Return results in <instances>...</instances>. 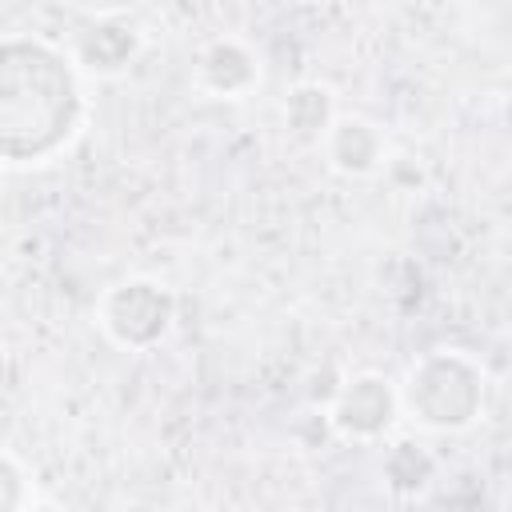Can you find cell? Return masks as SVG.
<instances>
[{"label":"cell","mask_w":512,"mask_h":512,"mask_svg":"<svg viewBox=\"0 0 512 512\" xmlns=\"http://www.w3.org/2000/svg\"><path fill=\"white\" fill-rule=\"evenodd\" d=\"M200 84L220 96H240L256 84V60L240 40H216L200 56Z\"/></svg>","instance_id":"8992f818"},{"label":"cell","mask_w":512,"mask_h":512,"mask_svg":"<svg viewBox=\"0 0 512 512\" xmlns=\"http://www.w3.org/2000/svg\"><path fill=\"white\" fill-rule=\"evenodd\" d=\"M0 480H4V512H24L20 508V464L12 456H4V468H0Z\"/></svg>","instance_id":"9c48e42d"},{"label":"cell","mask_w":512,"mask_h":512,"mask_svg":"<svg viewBox=\"0 0 512 512\" xmlns=\"http://www.w3.org/2000/svg\"><path fill=\"white\" fill-rule=\"evenodd\" d=\"M328 112H332V100H328V92L316 88V84L296 88V92L288 96V104H284V120H288V128H292L300 140H320V136H328Z\"/></svg>","instance_id":"ba28073f"},{"label":"cell","mask_w":512,"mask_h":512,"mask_svg":"<svg viewBox=\"0 0 512 512\" xmlns=\"http://www.w3.org/2000/svg\"><path fill=\"white\" fill-rule=\"evenodd\" d=\"M480 396H484V380L476 364H468L456 352H436L420 360L404 384V404L432 428L468 424L480 408Z\"/></svg>","instance_id":"7a4b0ae2"},{"label":"cell","mask_w":512,"mask_h":512,"mask_svg":"<svg viewBox=\"0 0 512 512\" xmlns=\"http://www.w3.org/2000/svg\"><path fill=\"white\" fill-rule=\"evenodd\" d=\"M100 320L108 328V336L124 348H148L164 336L168 320H172V300L160 284L152 280H128L116 284L104 304H100Z\"/></svg>","instance_id":"3957f363"},{"label":"cell","mask_w":512,"mask_h":512,"mask_svg":"<svg viewBox=\"0 0 512 512\" xmlns=\"http://www.w3.org/2000/svg\"><path fill=\"white\" fill-rule=\"evenodd\" d=\"M80 124V88L68 60L40 40H4L0 148L8 164L52 156Z\"/></svg>","instance_id":"6da1fadb"},{"label":"cell","mask_w":512,"mask_h":512,"mask_svg":"<svg viewBox=\"0 0 512 512\" xmlns=\"http://www.w3.org/2000/svg\"><path fill=\"white\" fill-rule=\"evenodd\" d=\"M76 52H80L84 68L108 76V72H120V68L132 60V52H136V32H128V28H120V24H92V28L80 36V48H76Z\"/></svg>","instance_id":"52a82bcc"},{"label":"cell","mask_w":512,"mask_h":512,"mask_svg":"<svg viewBox=\"0 0 512 512\" xmlns=\"http://www.w3.org/2000/svg\"><path fill=\"white\" fill-rule=\"evenodd\" d=\"M28 512H60V508H28Z\"/></svg>","instance_id":"30bf717a"},{"label":"cell","mask_w":512,"mask_h":512,"mask_svg":"<svg viewBox=\"0 0 512 512\" xmlns=\"http://www.w3.org/2000/svg\"><path fill=\"white\" fill-rule=\"evenodd\" d=\"M332 420L348 436H376V432H384L388 420H392V392H388V384L380 376H356L340 392Z\"/></svg>","instance_id":"277c9868"},{"label":"cell","mask_w":512,"mask_h":512,"mask_svg":"<svg viewBox=\"0 0 512 512\" xmlns=\"http://www.w3.org/2000/svg\"><path fill=\"white\" fill-rule=\"evenodd\" d=\"M324 148H328V160H332L340 172H348V176H364V172H372V168L380 164L384 140H380V132H376L368 120H360V116H344V120H336V124L328 128Z\"/></svg>","instance_id":"5b68a950"}]
</instances>
